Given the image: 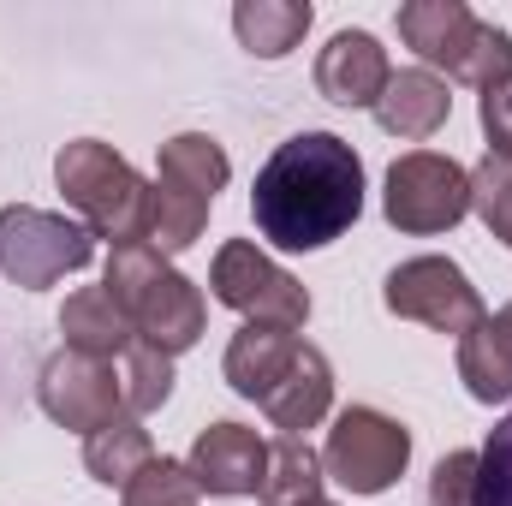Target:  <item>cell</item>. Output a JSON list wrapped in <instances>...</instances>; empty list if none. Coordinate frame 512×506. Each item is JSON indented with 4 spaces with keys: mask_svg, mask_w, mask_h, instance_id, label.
<instances>
[{
    "mask_svg": "<svg viewBox=\"0 0 512 506\" xmlns=\"http://www.w3.org/2000/svg\"><path fill=\"white\" fill-rule=\"evenodd\" d=\"M364 215V161L334 131L286 137L251 185V221L274 251H322Z\"/></svg>",
    "mask_w": 512,
    "mask_h": 506,
    "instance_id": "obj_1",
    "label": "cell"
},
{
    "mask_svg": "<svg viewBox=\"0 0 512 506\" xmlns=\"http://www.w3.org/2000/svg\"><path fill=\"white\" fill-rule=\"evenodd\" d=\"M102 286H108V298L126 310L131 334H137L143 346L179 358V352H191V346L203 340V322H209L203 292H197L167 256L149 251V245H126V251L108 256V280H102Z\"/></svg>",
    "mask_w": 512,
    "mask_h": 506,
    "instance_id": "obj_2",
    "label": "cell"
},
{
    "mask_svg": "<svg viewBox=\"0 0 512 506\" xmlns=\"http://www.w3.org/2000/svg\"><path fill=\"white\" fill-rule=\"evenodd\" d=\"M60 197L84 215L90 239H108L114 251L149 239V185L126 155H114L102 137H78L54 155Z\"/></svg>",
    "mask_w": 512,
    "mask_h": 506,
    "instance_id": "obj_3",
    "label": "cell"
},
{
    "mask_svg": "<svg viewBox=\"0 0 512 506\" xmlns=\"http://www.w3.org/2000/svg\"><path fill=\"white\" fill-rule=\"evenodd\" d=\"M411 465V429L376 405H346L322 441V471L328 483L352 495H387Z\"/></svg>",
    "mask_w": 512,
    "mask_h": 506,
    "instance_id": "obj_4",
    "label": "cell"
},
{
    "mask_svg": "<svg viewBox=\"0 0 512 506\" xmlns=\"http://www.w3.org/2000/svg\"><path fill=\"white\" fill-rule=\"evenodd\" d=\"M96 239L90 227L54 215V209H30V203H12L0 209V274L24 292H42V286H60L66 274L90 268Z\"/></svg>",
    "mask_w": 512,
    "mask_h": 506,
    "instance_id": "obj_5",
    "label": "cell"
},
{
    "mask_svg": "<svg viewBox=\"0 0 512 506\" xmlns=\"http://www.w3.org/2000/svg\"><path fill=\"white\" fill-rule=\"evenodd\" d=\"M382 215L411 233V239H429V233H447L471 215V173L453 161V155H435V149H411L387 167L382 185Z\"/></svg>",
    "mask_w": 512,
    "mask_h": 506,
    "instance_id": "obj_6",
    "label": "cell"
},
{
    "mask_svg": "<svg viewBox=\"0 0 512 506\" xmlns=\"http://www.w3.org/2000/svg\"><path fill=\"white\" fill-rule=\"evenodd\" d=\"M209 286L227 310H239L251 328H304L310 322V292L274 262L262 256L251 239H227L215 251V268H209Z\"/></svg>",
    "mask_w": 512,
    "mask_h": 506,
    "instance_id": "obj_7",
    "label": "cell"
},
{
    "mask_svg": "<svg viewBox=\"0 0 512 506\" xmlns=\"http://www.w3.org/2000/svg\"><path fill=\"white\" fill-rule=\"evenodd\" d=\"M382 304L393 316H405V322H423V328L459 334V340L489 316L483 298H477V286L465 280V268L447 262V256H411V262H399L382 286Z\"/></svg>",
    "mask_w": 512,
    "mask_h": 506,
    "instance_id": "obj_8",
    "label": "cell"
},
{
    "mask_svg": "<svg viewBox=\"0 0 512 506\" xmlns=\"http://www.w3.org/2000/svg\"><path fill=\"white\" fill-rule=\"evenodd\" d=\"M36 399H42V411H48L60 429H72V435H96V429H108L114 417H126L120 370H114L108 358L72 352V346H60V352L42 364Z\"/></svg>",
    "mask_w": 512,
    "mask_h": 506,
    "instance_id": "obj_9",
    "label": "cell"
},
{
    "mask_svg": "<svg viewBox=\"0 0 512 506\" xmlns=\"http://www.w3.org/2000/svg\"><path fill=\"white\" fill-rule=\"evenodd\" d=\"M185 465H191V477H197L203 495L239 501V495H256V489H262L268 441H262L256 429H245V423H209V429H197Z\"/></svg>",
    "mask_w": 512,
    "mask_h": 506,
    "instance_id": "obj_10",
    "label": "cell"
},
{
    "mask_svg": "<svg viewBox=\"0 0 512 506\" xmlns=\"http://www.w3.org/2000/svg\"><path fill=\"white\" fill-rule=\"evenodd\" d=\"M387 78H393L387 48L370 30H334L328 48L316 54V90L334 108H376Z\"/></svg>",
    "mask_w": 512,
    "mask_h": 506,
    "instance_id": "obj_11",
    "label": "cell"
},
{
    "mask_svg": "<svg viewBox=\"0 0 512 506\" xmlns=\"http://www.w3.org/2000/svg\"><path fill=\"white\" fill-rule=\"evenodd\" d=\"M477 24L483 18L465 0H405L399 6V42L423 60V72L441 66L447 78L465 72V54L477 42Z\"/></svg>",
    "mask_w": 512,
    "mask_h": 506,
    "instance_id": "obj_12",
    "label": "cell"
},
{
    "mask_svg": "<svg viewBox=\"0 0 512 506\" xmlns=\"http://www.w3.org/2000/svg\"><path fill=\"white\" fill-rule=\"evenodd\" d=\"M376 114V126L387 137H405V143H423V137H435V131L447 126V114H453V96H447V84L435 78V72H423V66H405V72H393L382 90V102L370 108Z\"/></svg>",
    "mask_w": 512,
    "mask_h": 506,
    "instance_id": "obj_13",
    "label": "cell"
},
{
    "mask_svg": "<svg viewBox=\"0 0 512 506\" xmlns=\"http://www.w3.org/2000/svg\"><path fill=\"white\" fill-rule=\"evenodd\" d=\"M328 405H334V370H328V358H322L310 340H298L292 370H286L280 387L262 399V411H268V423H274L280 435H304V429H316V423L328 417Z\"/></svg>",
    "mask_w": 512,
    "mask_h": 506,
    "instance_id": "obj_14",
    "label": "cell"
},
{
    "mask_svg": "<svg viewBox=\"0 0 512 506\" xmlns=\"http://www.w3.org/2000/svg\"><path fill=\"white\" fill-rule=\"evenodd\" d=\"M459 381L471 399L501 405L512 399V304H501L495 316H483L465 340H459Z\"/></svg>",
    "mask_w": 512,
    "mask_h": 506,
    "instance_id": "obj_15",
    "label": "cell"
},
{
    "mask_svg": "<svg viewBox=\"0 0 512 506\" xmlns=\"http://www.w3.org/2000/svg\"><path fill=\"white\" fill-rule=\"evenodd\" d=\"M292 358H298V334H286V328H239L233 334V346H227V358H221V370L233 381V393L239 399H268L280 376L292 370Z\"/></svg>",
    "mask_w": 512,
    "mask_h": 506,
    "instance_id": "obj_16",
    "label": "cell"
},
{
    "mask_svg": "<svg viewBox=\"0 0 512 506\" xmlns=\"http://www.w3.org/2000/svg\"><path fill=\"white\" fill-rule=\"evenodd\" d=\"M60 334H66V346L72 352H90V358H126L131 346H137V334H131L126 310L108 298V286H84V292H72L66 298V310H60Z\"/></svg>",
    "mask_w": 512,
    "mask_h": 506,
    "instance_id": "obj_17",
    "label": "cell"
},
{
    "mask_svg": "<svg viewBox=\"0 0 512 506\" xmlns=\"http://www.w3.org/2000/svg\"><path fill=\"white\" fill-rule=\"evenodd\" d=\"M322 483H328L322 453L304 435L268 441V471H262V489H256L262 506H310V501H322Z\"/></svg>",
    "mask_w": 512,
    "mask_h": 506,
    "instance_id": "obj_18",
    "label": "cell"
},
{
    "mask_svg": "<svg viewBox=\"0 0 512 506\" xmlns=\"http://www.w3.org/2000/svg\"><path fill=\"white\" fill-rule=\"evenodd\" d=\"M233 30L256 60H286L304 30H310V6L304 0H239L233 6Z\"/></svg>",
    "mask_w": 512,
    "mask_h": 506,
    "instance_id": "obj_19",
    "label": "cell"
},
{
    "mask_svg": "<svg viewBox=\"0 0 512 506\" xmlns=\"http://www.w3.org/2000/svg\"><path fill=\"white\" fill-rule=\"evenodd\" d=\"M149 459H155V441H149V429H143L137 417H114L108 429L84 435V465H90V477L108 483V489H126Z\"/></svg>",
    "mask_w": 512,
    "mask_h": 506,
    "instance_id": "obj_20",
    "label": "cell"
},
{
    "mask_svg": "<svg viewBox=\"0 0 512 506\" xmlns=\"http://www.w3.org/2000/svg\"><path fill=\"white\" fill-rule=\"evenodd\" d=\"M155 173H173L179 185H191V191H203L215 203L227 191V179H233V161H227V149L209 131H179V137L161 143V167Z\"/></svg>",
    "mask_w": 512,
    "mask_h": 506,
    "instance_id": "obj_21",
    "label": "cell"
},
{
    "mask_svg": "<svg viewBox=\"0 0 512 506\" xmlns=\"http://www.w3.org/2000/svg\"><path fill=\"white\" fill-rule=\"evenodd\" d=\"M120 387H126V417H149L173 399V358L155 352V346H131L120 358Z\"/></svg>",
    "mask_w": 512,
    "mask_h": 506,
    "instance_id": "obj_22",
    "label": "cell"
},
{
    "mask_svg": "<svg viewBox=\"0 0 512 506\" xmlns=\"http://www.w3.org/2000/svg\"><path fill=\"white\" fill-rule=\"evenodd\" d=\"M471 209L512 251V155H483L471 167Z\"/></svg>",
    "mask_w": 512,
    "mask_h": 506,
    "instance_id": "obj_23",
    "label": "cell"
},
{
    "mask_svg": "<svg viewBox=\"0 0 512 506\" xmlns=\"http://www.w3.org/2000/svg\"><path fill=\"white\" fill-rule=\"evenodd\" d=\"M197 477L185 459H149L126 489H120V506H197Z\"/></svg>",
    "mask_w": 512,
    "mask_h": 506,
    "instance_id": "obj_24",
    "label": "cell"
},
{
    "mask_svg": "<svg viewBox=\"0 0 512 506\" xmlns=\"http://www.w3.org/2000/svg\"><path fill=\"white\" fill-rule=\"evenodd\" d=\"M477 506H512V411L489 429L477 453Z\"/></svg>",
    "mask_w": 512,
    "mask_h": 506,
    "instance_id": "obj_25",
    "label": "cell"
},
{
    "mask_svg": "<svg viewBox=\"0 0 512 506\" xmlns=\"http://www.w3.org/2000/svg\"><path fill=\"white\" fill-rule=\"evenodd\" d=\"M507 78H512V30H501V24H477V42H471V54H465L459 84L495 90V84H507Z\"/></svg>",
    "mask_w": 512,
    "mask_h": 506,
    "instance_id": "obj_26",
    "label": "cell"
},
{
    "mask_svg": "<svg viewBox=\"0 0 512 506\" xmlns=\"http://www.w3.org/2000/svg\"><path fill=\"white\" fill-rule=\"evenodd\" d=\"M429 506H477V453H447L429 477Z\"/></svg>",
    "mask_w": 512,
    "mask_h": 506,
    "instance_id": "obj_27",
    "label": "cell"
},
{
    "mask_svg": "<svg viewBox=\"0 0 512 506\" xmlns=\"http://www.w3.org/2000/svg\"><path fill=\"white\" fill-rule=\"evenodd\" d=\"M477 120H483V137H489V155H512V78L483 90Z\"/></svg>",
    "mask_w": 512,
    "mask_h": 506,
    "instance_id": "obj_28",
    "label": "cell"
},
{
    "mask_svg": "<svg viewBox=\"0 0 512 506\" xmlns=\"http://www.w3.org/2000/svg\"><path fill=\"white\" fill-rule=\"evenodd\" d=\"M310 506H334V501H310Z\"/></svg>",
    "mask_w": 512,
    "mask_h": 506,
    "instance_id": "obj_29",
    "label": "cell"
}]
</instances>
